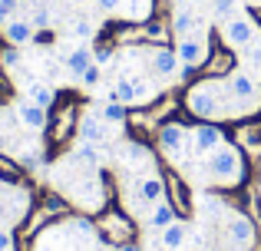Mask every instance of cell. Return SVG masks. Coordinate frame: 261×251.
Listing matches in <instances>:
<instances>
[{
	"instance_id": "1",
	"label": "cell",
	"mask_w": 261,
	"mask_h": 251,
	"mask_svg": "<svg viewBox=\"0 0 261 251\" xmlns=\"http://www.w3.org/2000/svg\"><path fill=\"white\" fill-rule=\"evenodd\" d=\"M83 106H86V96H80L76 90H60L57 93V103L50 109V119H46V165L63 152V146L76 135V126H80V116H83Z\"/></svg>"
},
{
	"instance_id": "2",
	"label": "cell",
	"mask_w": 261,
	"mask_h": 251,
	"mask_svg": "<svg viewBox=\"0 0 261 251\" xmlns=\"http://www.w3.org/2000/svg\"><path fill=\"white\" fill-rule=\"evenodd\" d=\"M251 162L238 152L231 142H225L222 149L208 155V182L215 192H235V188H245L251 179Z\"/></svg>"
},
{
	"instance_id": "3",
	"label": "cell",
	"mask_w": 261,
	"mask_h": 251,
	"mask_svg": "<svg viewBox=\"0 0 261 251\" xmlns=\"http://www.w3.org/2000/svg\"><path fill=\"white\" fill-rule=\"evenodd\" d=\"M225 90H218V79H198V83L182 90V106L185 116H192L195 123H208L222 113Z\"/></svg>"
},
{
	"instance_id": "4",
	"label": "cell",
	"mask_w": 261,
	"mask_h": 251,
	"mask_svg": "<svg viewBox=\"0 0 261 251\" xmlns=\"http://www.w3.org/2000/svg\"><path fill=\"white\" fill-rule=\"evenodd\" d=\"M136 235H139L136 218L126 212V208H119L116 202L109 208H102L99 218H96V238H99L102 245L122 248V245H129V241H136Z\"/></svg>"
},
{
	"instance_id": "5",
	"label": "cell",
	"mask_w": 261,
	"mask_h": 251,
	"mask_svg": "<svg viewBox=\"0 0 261 251\" xmlns=\"http://www.w3.org/2000/svg\"><path fill=\"white\" fill-rule=\"evenodd\" d=\"M155 149L172 162H192L195 159V146H192V132L185 129V123H166L155 132Z\"/></svg>"
},
{
	"instance_id": "6",
	"label": "cell",
	"mask_w": 261,
	"mask_h": 251,
	"mask_svg": "<svg viewBox=\"0 0 261 251\" xmlns=\"http://www.w3.org/2000/svg\"><path fill=\"white\" fill-rule=\"evenodd\" d=\"M155 172H159L162 185H166V202L178 212V218H192V188L182 179V172L162 159H155Z\"/></svg>"
},
{
	"instance_id": "7",
	"label": "cell",
	"mask_w": 261,
	"mask_h": 251,
	"mask_svg": "<svg viewBox=\"0 0 261 251\" xmlns=\"http://www.w3.org/2000/svg\"><path fill=\"white\" fill-rule=\"evenodd\" d=\"M228 126V142L255 165L261 162V119H242V123H225Z\"/></svg>"
},
{
	"instance_id": "8",
	"label": "cell",
	"mask_w": 261,
	"mask_h": 251,
	"mask_svg": "<svg viewBox=\"0 0 261 251\" xmlns=\"http://www.w3.org/2000/svg\"><path fill=\"white\" fill-rule=\"evenodd\" d=\"M228 142V126L225 123H195L192 129V146H195V155H205L208 159L215 149H222Z\"/></svg>"
},
{
	"instance_id": "9",
	"label": "cell",
	"mask_w": 261,
	"mask_h": 251,
	"mask_svg": "<svg viewBox=\"0 0 261 251\" xmlns=\"http://www.w3.org/2000/svg\"><path fill=\"white\" fill-rule=\"evenodd\" d=\"M222 37H225V43H228L231 50H245L248 43L258 40V26L251 23V17H231L228 23H225Z\"/></svg>"
},
{
	"instance_id": "10",
	"label": "cell",
	"mask_w": 261,
	"mask_h": 251,
	"mask_svg": "<svg viewBox=\"0 0 261 251\" xmlns=\"http://www.w3.org/2000/svg\"><path fill=\"white\" fill-rule=\"evenodd\" d=\"M175 57H178V63L202 66L205 57H208V46H205L202 37H178L175 40Z\"/></svg>"
},
{
	"instance_id": "11",
	"label": "cell",
	"mask_w": 261,
	"mask_h": 251,
	"mask_svg": "<svg viewBox=\"0 0 261 251\" xmlns=\"http://www.w3.org/2000/svg\"><path fill=\"white\" fill-rule=\"evenodd\" d=\"M149 66H152L155 76L169 79V76L178 73L182 63H178V57H175V46H152V53H149Z\"/></svg>"
},
{
	"instance_id": "12",
	"label": "cell",
	"mask_w": 261,
	"mask_h": 251,
	"mask_svg": "<svg viewBox=\"0 0 261 251\" xmlns=\"http://www.w3.org/2000/svg\"><path fill=\"white\" fill-rule=\"evenodd\" d=\"M228 238H231V245H238V248H251V245H255V238H258L255 221H251L248 215L238 212L235 218L228 221Z\"/></svg>"
},
{
	"instance_id": "13",
	"label": "cell",
	"mask_w": 261,
	"mask_h": 251,
	"mask_svg": "<svg viewBox=\"0 0 261 251\" xmlns=\"http://www.w3.org/2000/svg\"><path fill=\"white\" fill-rule=\"evenodd\" d=\"M37 205L43 208L53 221H66V218H73V215H76V208L70 205V199H66V195H60V192H43Z\"/></svg>"
},
{
	"instance_id": "14",
	"label": "cell",
	"mask_w": 261,
	"mask_h": 251,
	"mask_svg": "<svg viewBox=\"0 0 261 251\" xmlns=\"http://www.w3.org/2000/svg\"><path fill=\"white\" fill-rule=\"evenodd\" d=\"M17 119L23 129H30V132H43L46 129V119H50V113L40 109V106H33L30 99H23V103L17 106Z\"/></svg>"
},
{
	"instance_id": "15",
	"label": "cell",
	"mask_w": 261,
	"mask_h": 251,
	"mask_svg": "<svg viewBox=\"0 0 261 251\" xmlns=\"http://www.w3.org/2000/svg\"><path fill=\"white\" fill-rule=\"evenodd\" d=\"M142 23H146V46H169V40L175 37V33H172V23H166V20H162V13L142 20Z\"/></svg>"
},
{
	"instance_id": "16",
	"label": "cell",
	"mask_w": 261,
	"mask_h": 251,
	"mask_svg": "<svg viewBox=\"0 0 261 251\" xmlns=\"http://www.w3.org/2000/svg\"><path fill=\"white\" fill-rule=\"evenodd\" d=\"M76 135L83 142H96V146H102V142H106L102 116H96V113H83V116H80V126H76Z\"/></svg>"
},
{
	"instance_id": "17",
	"label": "cell",
	"mask_w": 261,
	"mask_h": 251,
	"mask_svg": "<svg viewBox=\"0 0 261 251\" xmlns=\"http://www.w3.org/2000/svg\"><path fill=\"white\" fill-rule=\"evenodd\" d=\"M4 37H7V43H10V46L33 43V26H30V20H27V17L7 20V23H4Z\"/></svg>"
},
{
	"instance_id": "18",
	"label": "cell",
	"mask_w": 261,
	"mask_h": 251,
	"mask_svg": "<svg viewBox=\"0 0 261 251\" xmlns=\"http://www.w3.org/2000/svg\"><path fill=\"white\" fill-rule=\"evenodd\" d=\"M122 159H126V165H146V162H155L152 159V146L149 142H142V139H129V142H122Z\"/></svg>"
},
{
	"instance_id": "19",
	"label": "cell",
	"mask_w": 261,
	"mask_h": 251,
	"mask_svg": "<svg viewBox=\"0 0 261 251\" xmlns=\"http://www.w3.org/2000/svg\"><path fill=\"white\" fill-rule=\"evenodd\" d=\"M93 66V43H80L70 50V57H66V70L73 73V76H83V73Z\"/></svg>"
},
{
	"instance_id": "20",
	"label": "cell",
	"mask_w": 261,
	"mask_h": 251,
	"mask_svg": "<svg viewBox=\"0 0 261 251\" xmlns=\"http://www.w3.org/2000/svg\"><path fill=\"white\" fill-rule=\"evenodd\" d=\"M0 182H4V185H13V188H20L27 182V169L20 165L17 159L4 155V152H0Z\"/></svg>"
},
{
	"instance_id": "21",
	"label": "cell",
	"mask_w": 261,
	"mask_h": 251,
	"mask_svg": "<svg viewBox=\"0 0 261 251\" xmlns=\"http://www.w3.org/2000/svg\"><path fill=\"white\" fill-rule=\"evenodd\" d=\"M172 33H175V40L178 37H198V30H202V23H198V17L195 13H189V10H172Z\"/></svg>"
},
{
	"instance_id": "22",
	"label": "cell",
	"mask_w": 261,
	"mask_h": 251,
	"mask_svg": "<svg viewBox=\"0 0 261 251\" xmlns=\"http://www.w3.org/2000/svg\"><path fill=\"white\" fill-rule=\"evenodd\" d=\"M185 238H189V225H185L182 218H175L169 228H162V232H159V245L169 248V251H178V248L185 245Z\"/></svg>"
},
{
	"instance_id": "23",
	"label": "cell",
	"mask_w": 261,
	"mask_h": 251,
	"mask_svg": "<svg viewBox=\"0 0 261 251\" xmlns=\"http://www.w3.org/2000/svg\"><path fill=\"white\" fill-rule=\"evenodd\" d=\"M175 218H178V212H175L172 205H169L166 199H162V202H155V205L149 208V228H155V232H162V228H169V225H172Z\"/></svg>"
},
{
	"instance_id": "24",
	"label": "cell",
	"mask_w": 261,
	"mask_h": 251,
	"mask_svg": "<svg viewBox=\"0 0 261 251\" xmlns=\"http://www.w3.org/2000/svg\"><path fill=\"white\" fill-rule=\"evenodd\" d=\"M139 195H142V202H146V205H155V202L166 199V185H162L159 172H155V175H146V179H139Z\"/></svg>"
},
{
	"instance_id": "25",
	"label": "cell",
	"mask_w": 261,
	"mask_h": 251,
	"mask_svg": "<svg viewBox=\"0 0 261 251\" xmlns=\"http://www.w3.org/2000/svg\"><path fill=\"white\" fill-rule=\"evenodd\" d=\"M73 162L83 169H102V152L96 142H83V146H76V152H73Z\"/></svg>"
},
{
	"instance_id": "26",
	"label": "cell",
	"mask_w": 261,
	"mask_h": 251,
	"mask_svg": "<svg viewBox=\"0 0 261 251\" xmlns=\"http://www.w3.org/2000/svg\"><path fill=\"white\" fill-rule=\"evenodd\" d=\"M27 99H30L33 106H40V109L50 113L53 103H57V93H53L46 83H30V90H27Z\"/></svg>"
},
{
	"instance_id": "27",
	"label": "cell",
	"mask_w": 261,
	"mask_h": 251,
	"mask_svg": "<svg viewBox=\"0 0 261 251\" xmlns=\"http://www.w3.org/2000/svg\"><path fill=\"white\" fill-rule=\"evenodd\" d=\"M70 37L73 40H89V43H93V37H96V23L93 20L86 17V13H76V17H73V23H70Z\"/></svg>"
},
{
	"instance_id": "28",
	"label": "cell",
	"mask_w": 261,
	"mask_h": 251,
	"mask_svg": "<svg viewBox=\"0 0 261 251\" xmlns=\"http://www.w3.org/2000/svg\"><path fill=\"white\" fill-rule=\"evenodd\" d=\"M99 116L106 119V123H113V126H126V119H129V106H122V103H106L99 109Z\"/></svg>"
},
{
	"instance_id": "29",
	"label": "cell",
	"mask_w": 261,
	"mask_h": 251,
	"mask_svg": "<svg viewBox=\"0 0 261 251\" xmlns=\"http://www.w3.org/2000/svg\"><path fill=\"white\" fill-rule=\"evenodd\" d=\"M113 57H116V46H113V43H93V63L106 66Z\"/></svg>"
},
{
	"instance_id": "30",
	"label": "cell",
	"mask_w": 261,
	"mask_h": 251,
	"mask_svg": "<svg viewBox=\"0 0 261 251\" xmlns=\"http://www.w3.org/2000/svg\"><path fill=\"white\" fill-rule=\"evenodd\" d=\"M212 13H215V20H231L235 0H212Z\"/></svg>"
},
{
	"instance_id": "31",
	"label": "cell",
	"mask_w": 261,
	"mask_h": 251,
	"mask_svg": "<svg viewBox=\"0 0 261 251\" xmlns=\"http://www.w3.org/2000/svg\"><path fill=\"white\" fill-rule=\"evenodd\" d=\"M242 53H245V63H248L251 70H261V40H255V43H248Z\"/></svg>"
},
{
	"instance_id": "32",
	"label": "cell",
	"mask_w": 261,
	"mask_h": 251,
	"mask_svg": "<svg viewBox=\"0 0 261 251\" xmlns=\"http://www.w3.org/2000/svg\"><path fill=\"white\" fill-rule=\"evenodd\" d=\"M20 13H23L20 10V0H0V20H4V23L7 20H17Z\"/></svg>"
},
{
	"instance_id": "33",
	"label": "cell",
	"mask_w": 261,
	"mask_h": 251,
	"mask_svg": "<svg viewBox=\"0 0 261 251\" xmlns=\"http://www.w3.org/2000/svg\"><path fill=\"white\" fill-rule=\"evenodd\" d=\"M33 46H57V30H53V26L33 30Z\"/></svg>"
},
{
	"instance_id": "34",
	"label": "cell",
	"mask_w": 261,
	"mask_h": 251,
	"mask_svg": "<svg viewBox=\"0 0 261 251\" xmlns=\"http://www.w3.org/2000/svg\"><path fill=\"white\" fill-rule=\"evenodd\" d=\"M20 57H23V53H20V46H10V43H7L4 50H0V66H17Z\"/></svg>"
},
{
	"instance_id": "35",
	"label": "cell",
	"mask_w": 261,
	"mask_h": 251,
	"mask_svg": "<svg viewBox=\"0 0 261 251\" xmlns=\"http://www.w3.org/2000/svg\"><path fill=\"white\" fill-rule=\"evenodd\" d=\"M80 79H83V86H99V79H102V66H99V63H93Z\"/></svg>"
},
{
	"instance_id": "36",
	"label": "cell",
	"mask_w": 261,
	"mask_h": 251,
	"mask_svg": "<svg viewBox=\"0 0 261 251\" xmlns=\"http://www.w3.org/2000/svg\"><path fill=\"white\" fill-rule=\"evenodd\" d=\"M13 96V86H10V79L0 73V106H7V99Z\"/></svg>"
},
{
	"instance_id": "37",
	"label": "cell",
	"mask_w": 261,
	"mask_h": 251,
	"mask_svg": "<svg viewBox=\"0 0 261 251\" xmlns=\"http://www.w3.org/2000/svg\"><path fill=\"white\" fill-rule=\"evenodd\" d=\"M0 251H13V228H0Z\"/></svg>"
},
{
	"instance_id": "38",
	"label": "cell",
	"mask_w": 261,
	"mask_h": 251,
	"mask_svg": "<svg viewBox=\"0 0 261 251\" xmlns=\"http://www.w3.org/2000/svg\"><path fill=\"white\" fill-rule=\"evenodd\" d=\"M96 4H99L102 13H116V10L122 7V0H96Z\"/></svg>"
},
{
	"instance_id": "39",
	"label": "cell",
	"mask_w": 261,
	"mask_h": 251,
	"mask_svg": "<svg viewBox=\"0 0 261 251\" xmlns=\"http://www.w3.org/2000/svg\"><path fill=\"white\" fill-rule=\"evenodd\" d=\"M248 13H251V23H255V26H258V30H261V4H258V7H251V10H248Z\"/></svg>"
},
{
	"instance_id": "40",
	"label": "cell",
	"mask_w": 261,
	"mask_h": 251,
	"mask_svg": "<svg viewBox=\"0 0 261 251\" xmlns=\"http://www.w3.org/2000/svg\"><path fill=\"white\" fill-rule=\"evenodd\" d=\"M119 251H142V248H139V241H129V245H122Z\"/></svg>"
},
{
	"instance_id": "41",
	"label": "cell",
	"mask_w": 261,
	"mask_h": 251,
	"mask_svg": "<svg viewBox=\"0 0 261 251\" xmlns=\"http://www.w3.org/2000/svg\"><path fill=\"white\" fill-rule=\"evenodd\" d=\"M4 46H7V37H4V33H0V50H4Z\"/></svg>"
},
{
	"instance_id": "42",
	"label": "cell",
	"mask_w": 261,
	"mask_h": 251,
	"mask_svg": "<svg viewBox=\"0 0 261 251\" xmlns=\"http://www.w3.org/2000/svg\"><path fill=\"white\" fill-rule=\"evenodd\" d=\"M189 4H205V0H189Z\"/></svg>"
},
{
	"instance_id": "43",
	"label": "cell",
	"mask_w": 261,
	"mask_h": 251,
	"mask_svg": "<svg viewBox=\"0 0 261 251\" xmlns=\"http://www.w3.org/2000/svg\"><path fill=\"white\" fill-rule=\"evenodd\" d=\"M235 251H248V248H238V245H235Z\"/></svg>"
}]
</instances>
